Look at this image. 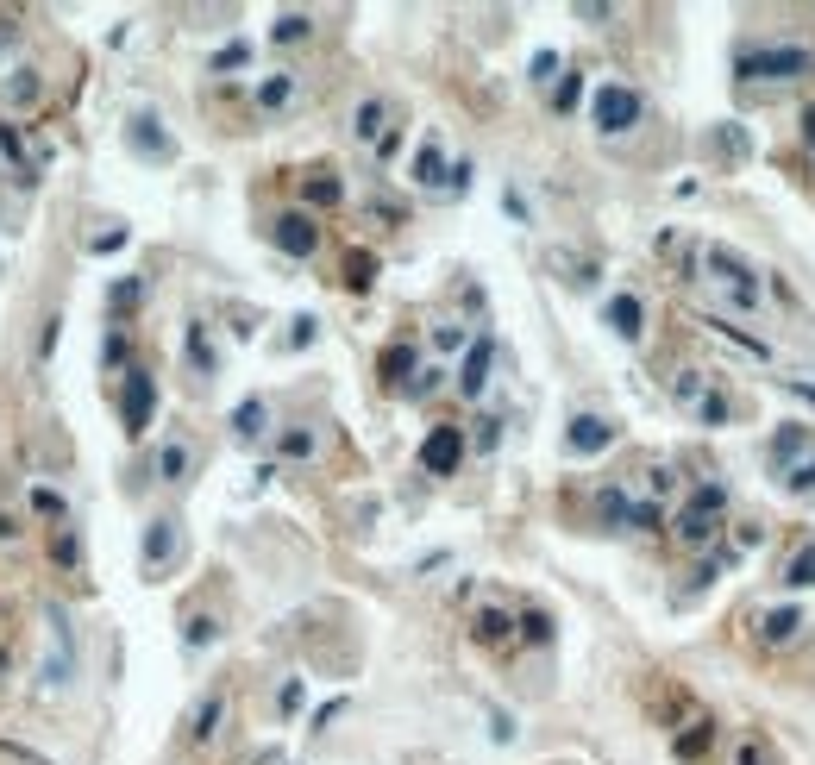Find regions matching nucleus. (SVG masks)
Masks as SVG:
<instances>
[{
    "mask_svg": "<svg viewBox=\"0 0 815 765\" xmlns=\"http://www.w3.org/2000/svg\"><path fill=\"white\" fill-rule=\"evenodd\" d=\"M220 715H226V690H207V697H201V709H195V722H189V740H214Z\"/></svg>",
    "mask_w": 815,
    "mask_h": 765,
    "instance_id": "21",
    "label": "nucleus"
},
{
    "mask_svg": "<svg viewBox=\"0 0 815 765\" xmlns=\"http://www.w3.org/2000/svg\"><path fill=\"white\" fill-rule=\"evenodd\" d=\"M577 88H584V82H577V69H571V76L558 82V95H552V107H558V113H565V107H577Z\"/></svg>",
    "mask_w": 815,
    "mask_h": 765,
    "instance_id": "40",
    "label": "nucleus"
},
{
    "mask_svg": "<svg viewBox=\"0 0 815 765\" xmlns=\"http://www.w3.org/2000/svg\"><path fill=\"white\" fill-rule=\"evenodd\" d=\"M13 44H19V19H0V57H7Z\"/></svg>",
    "mask_w": 815,
    "mask_h": 765,
    "instance_id": "45",
    "label": "nucleus"
},
{
    "mask_svg": "<svg viewBox=\"0 0 815 765\" xmlns=\"http://www.w3.org/2000/svg\"><path fill=\"white\" fill-rule=\"evenodd\" d=\"M696 414H703V427H728L734 402H728V396H721V389H715V396H703V402H696Z\"/></svg>",
    "mask_w": 815,
    "mask_h": 765,
    "instance_id": "34",
    "label": "nucleus"
},
{
    "mask_svg": "<svg viewBox=\"0 0 815 765\" xmlns=\"http://www.w3.org/2000/svg\"><path fill=\"white\" fill-rule=\"evenodd\" d=\"M38 95H44V82H38V69H32V63L7 69V82H0V101H7V107L26 113V107H38Z\"/></svg>",
    "mask_w": 815,
    "mask_h": 765,
    "instance_id": "11",
    "label": "nucleus"
},
{
    "mask_svg": "<svg viewBox=\"0 0 815 765\" xmlns=\"http://www.w3.org/2000/svg\"><path fill=\"white\" fill-rule=\"evenodd\" d=\"M132 145L145 151V157H170V138L157 132V120H151V113H138V120H132Z\"/></svg>",
    "mask_w": 815,
    "mask_h": 765,
    "instance_id": "26",
    "label": "nucleus"
},
{
    "mask_svg": "<svg viewBox=\"0 0 815 765\" xmlns=\"http://www.w3.org/2000/svg\"><path fill=\"white\" fill-rule=\"evenodd\" d=\"M671 396H678L684 408H690V402H703V396H709V377H703V370H678V383H671Z\"/></svg>",
    "mask_w": 815,
    "mask_h": 765,
    "instance_id": "32",
    "label": "nucleus"
},
{
    "mask_svg": "<svg viewBox=\"0 0 815 765\" xmlns=\"http://www.w3.org/2000/svg\"><path fill=\"white\" fill-rule=\"evenodd\" d=\"M772 458H778V465H790V458H797V465H809V458H815V439H809V427H797V421H790V427L772 439Z\"/></svg>",
    "mask_w": 815,
    "mask_h": 765,
    "instance_id": "17",
    "label": "nucleus"
},
{
    "mask_svg": "<svg viewBox=\"0 0 815 765\" xmlns=\"http://www.w3.org/2000/svg\"><path fill=\"white\" fill-rule=\"evenodd\" d=\"M496 439H502L496 421H477V452H496Z\"/></svg>",
    "mask_w": 815,
    "mask_h": 765,
    "instance_id": "43",
    "label": "nucleus"
},
{
    "mask_svg": "<svg viewBox=\"0 0 815 765\" xmlns=\"http://www.w3.org/2000/svg\"><path fill=\"white\" fill-rule=\"evenodd\" d=\"M239 63H245V44H226V51L214 57V69H239Z\"/></svg>",
    "mask_w": 815,
    "mask_h": 765,
    "instance_id": "44",
    "label": "nucleus"
},
{
    "mask_svg": "<svg viewBox=\"0 0 815 765\" xmlns=\"http://www.w3.org/2000/svg\"><path fill=\"white\" fill-rule=\"evenodd\" d=\"M471 640L477 646H508V640H515V615L496 609V602H483V609L471 615Z\"/></svg>",
    "mask_w": 815,
    "mask_h": 765,
    "instance_id": "9",
    "label": "nucleus"
},
{
    "mask_svg": "<svg viewBox=\"0 0 815 765\" xmlns=\"http://www.w3.org/2000/svg\"><path fill=\"white\" fill-rule=\"evenodd\" d=\"M189 358H195L201 377H214V345H207V327H201V320H189Z\"/></svg>",
    "mask_w": 815,
    "mask_h": 765,
    "instance_id": "30",
    "label": "nucleus"
},
{
    "mask_svg": "<svg viewBox=\"0 0 815 765\" xmlns=\"http://www.w3.org/2000/svg\"><path fill=\"white\" fill-rule=\"evenodd\" d=\"M32 508H38V515H51V521H63V502L51 490H32Z\"/></svg>",
    "mask_w": 815,
    "mask_h": 765,
    "instance_id": "41",
    "label": "nucleus"
},
{
    "mask_svg": "<svg viewBox=\"0 0 815 765\" xmlns=\"http://www.w3.org/2000/svg\"><path fill=\"white\" fill-rule=\"evenodd\" d=\"M389 107L377 101V95H370V101H358V113H352V138H358V145H383V138H389Z\"/></svg>",
    "mask_w": 815,
    "mask_h": 765,
    "instance_id": "14",
    "label": "nucleus"
},
{
    "mask_svg": "<svg viewBox=\"0 0 815 765\" xmlns=\"http://www.w3.org/2000/svg\"><path fill=\"white\" fill-rule=\"evenodd\" d=\"M596 515L609 521V527H627V515H634V496L615 490V483H602V490H596Z\"/></svg>",
    "mask_w": 815,
    "mask_h": 765,
    "instance_id": "22",
    "label": "nucleus"
},
{
    "mask_svg": "<svg viewBox=\"0 0 815 765\" xmlns=\"http://www.w3.org/2000/svg\"><path fill=\"white\" fill-rule=\"evenodd\" d=\"M270 239L283 245L289 258H314V251H320V226H314V214H301V207H295V214H283V220L270 226Z\"/></svg>",
    "mask_w": 815,
    "mask_h": 765,
    "instance_id": "5",
    "label": "nucleus"
},
{
    "mask_svg": "<svg viewBox=\"0 0 815 765\" xmlns=\"http://www.w3.org/2000/svg\"><path fill=\"white\" fill-rule=\"evenodd\" d=\"M214 634H220V621H214V615H195V621H189V646H207Z\"/></svg>",
    "mask_w": 815,
    "mask_h": 765,
    "instance_id": "39",
    "label": "nucleus"
},
{
    "mask_svg": "<svg viewBox=\"0 0 815 765\" xmlns=\"http://www.w3.org/2000/svg\"><path fill=\"white\" fill-rule=\"evenodd\" d=\"M289 101H295V76H289V69H276V76L258 82V107H264V113H283Z\"/></svg>",
    "mask_w": 815,
    "mask_h": 765,
    "instance_id": "20",
    "label": "nucleus"
},
{
    "mask_svg": "<svg viewBox=\"0 0 815 765\" xmlns=\"http://www.w3.org/2000/svg\"><path fill=\"white\" fill-rule=\"evenodd\" d=\"M339 176L333 170H308V176H301V201H308V207H339Z\"/></svg>",
    "mask_w": 815,
    "mask_h": 765,
    "instance_id": "18",
    "label": "nucleus"
},
{
    "mask_svg": "<svg viewBox=\"0 0 815 765\" xmlns=\"http://www.w3.org/2000/svg\"><path fill=\"white\" fill-rule=\"evenodd\" d=\"M408 176H414V189H439V176H446V151H439V138H433V132L421 138V151H414Z\"/></svg>",
    "mask_w": 815,
    "mask_h": 765,
    "instance_id": "12",
    "label": "nucleus"
},
{
    "mask_svg": "<svg viewBox=\"0 0 815 765\" xmlns=\"http://www.w3.org/2000/svg\"><path fill=\"white\" fill-rule=\"evenodd\" d=\"M458 458H464V433H458V427H433L427 446H421V465H427L433 477H452Z\"/></svg>",
    "mask_w": 815,
    "mask_h": 765,
    "instance_id": "7",
    "label": "nucleus"
},
{
    "mask_svg": "<svg viewBox=\"0 0 815 765\" xmlns=\"http://www.w3.org/2000/svg\"><path fill=\"white\" fill-rule=\"evenodd\" d=\"M721 508H728V490H721V483H696L690 502L678 508V521H671L678 546H709L721 533Z\"/></svg>",
    "mask_w": 815,
    "mask_h": 765,
    "instance_id": "1",
    "label": "nucleus"
},
{
    "mask_svg": "<svg viewBox=\"0 0 815 765\" xmlns=\"http://www.w3.org/2000/svg\"><path fill=\"white\" fill-rule=\"evenodd\" d=\"M151 408H157V383H151V370H126V433H132V439L151 427Z\"/></svg>",
    "mask_w": 815,
    "mask_h": 765,
    "instance_id": "6",
    "label": "nucleus"
},
{
    "mask_svg": "<svg viewBox=\"0 0 815 765\" xmlns=\"http://www.w3.org/2000/svg\"><path fill=\"white\" fill-rule=\"evenodd\" d=\"M809 69H815V57L797 51V44H747L740 51V82H797Z\"/></svg>",
    "mask_w": 815,
    "mask_h": 765,
    "instance_id": "2",
    "label": "nucleus"
},
{
    "mask_svg": "<svg viewBox=\"0 0 815 765\" xmlns=\"http://www.w3.org/2000/svg\"><path fill=\"white\" fill-rule=\"evenodd\" d=\"M232 433H239V439H258V433H264V402H245L239 414H232Z\"/></svg>",
    "mask_w": 815,
    "mask_h": 765,
    "instance_id": "33",
    "label": "nucleus"
},
{
    "mask_svg": "<svg viewBox=\"0 0 815 765\" xmlns=\"http://www.w3.org/2000/svg\"><path fill=\"white\" fill-rule=\"evenodd\" d=\"M308 32H314V19H308V13H283V19L270 26V38H276V44H301Z\"/></svg>",
    "mask_w": 815,
    "mask_h": 765,
    "instance_id": "29",
    "label": "nucleus"
},
{
    "mask_svg": "<svg viewBox=\"0 0 815 765\" xmlns=\"http://www.w3.org/2000/svg\"><path fill=\"white\" fill-rule=\"evenodd\" d=\"M609 439H615V427L602 421V414H577L571 433H565V446H571V452H602Z\"/></svg>",
    "mask_w": 815,
    "mask_h": 765,
    "instance_id": "13",
    "label": "nucleus"
},
{
    "mask_svg": "<svg viewBox=\"0 0 815 765\" xmlns=\"http://www.w3.org/2000/svg\"><path fill=\"white\" fill-rule=\"evenodd\" d=\"M0 157H7V164H13L19 176H32V170H38V157L26 151V138H19L13 126H0Z\"/></svg>",
    "mask_w": 815,
    "mask_h": 765,
    "instance_id": "27",
    "label": "nucleus"
},
{
    "mask_svg": "<svg viewBox=\"0 0 815 765\" xmlns=\"http://www.w3.org/2000/svg\"><path fill=\"white\" fill-rule=\"evenodd\" d=\"M19 540V515H0V546H13Z\"/></svg>",
    "mask_w": 815,
    "mask_h": 765,
    "instance_id": "46",
    "label": "nucleus"
},
{
    "mask_svg": "<svg viewBox=\"0 0 815 765\" xmlns=\"http://www.w3.org/2000/svg\"><path fill=\"white\" fill-rule=\"evenodd\" d=\"M515 628H521V634H527V640H540V646H546V640H552V621H546V615H540V609H527V615H515Z\"/></svg>",
    "mask_w": 815,
    "mask_h": 765,
    "instance_id": "37",
    "label": "nucleus"
},
{
    "mask_svg": "<svg viewBox=\"0 0 815 765\" xmlns=\"http://www.w3.org/2000/svg\"><path fill=\"white\" fill-rule=\"evenodd\" d=\"M784 584H797V590H809V584H815V540H803V546L784 559Z\"/></svg>",
    "mask_w": 815,
    "mask_h": 765,
    "instance_id": "25",
    "label": "nucleus"
},
{
    "mask_svg": "<svg viewBox=\"0 0 815 765\" xmlns=\"http://www.w3.org/2000/svg\"><path fill=\"white\" fill-rule=\"evenodd\" d=\"M784 483H790V490H815V458H809V465H797Z\"/></svg>",
    "mask_w": 815,
    "mask_h": 765,
    "instance_id": "42",
    "label": "nucleus"
},
{
    "mask_svg": "<svg viewBox=\"0 0 815 765\" xmlns=\"http://www.w3.org/2000/svg\"><path fill=\"white\" fill-rule=\"evenodd\" d=\"M383 377L389 383H414V345H389V352H383Z\"/></svg>",
    "mask_w": 815,
    "mask_h": 765,
    "instance_id": "28",
    "label": "nucleus"
},
{
    "mask_svg": "<svg viewBox=\"0 0 815 765\" xmlns=\"http://www.w3.org/2000/svg\"><path fill=\"white\" fill-rule=\"evenodd\" d=\"M640 320H646V314H640V295H615V301H609V327H615L621 339H640Z\"/></svg>",
    "mask_w": 815,
    "mask_h": 765,
    "instance_id": "23",
    "label": "nucleus"
},
{
    "mask_svg": "<svg viewBox=\"0 0 815 765\" xmlns=\"http://www.w3.org/2000/svg\"><path fill=\"white\" fill-rule=\"evenodd\" d=\"M709 740H715V722H709V715H696V722H684V734L671 740V747H678V759H703Z\"/></svg>",
    "mask_w": 815,
    "mask_h": 765,
    "instance_id": "19",
    "label": "nucleus"
},
{
    "mask_svg": "<svg viewBox=\"0 0 815 765\" xmlns=\"http://www.w3.org/2000/svg\"><path fill=\"white\" fill-rule=\"evenodd\" d=\"M734 765H778V759H772V747H765L759 734H740L734 740Z\"/></svg>",
    "mask_w": 815,
    "mask_h": 765,
    "instance_id": "31",
    "label": "nucleus"
},
{
    "mask_svg": "<svg viewBox=\"0 0 815 765\" xmlns=\"http://www.w3.org/2000/svg\"><path fill=\"white\" fill-rule=\"evenodd\" d=\"M439 377H446L439 364H421V370H414V383H408V396H433V389H439Z\"/></svg>",
    "mask_w": 815,
    "mask_h": 765,
    "instance_id": "38",
    "label": "nucleus"
},
{
    "mask_svg": "<svg viewBox=\"0 0 815 765\" xmlns=\"http://www.w3.org/2000/svg\"><path fill=\"white\" fill-rule=\"evenodd\" d=\"M433 345H439V352H458V345H471V333H464L458 320H439V327H433Z\"/></svg>",
    "mask_w": 815,
    "mask_h": 765,
    "instance_id": "35",
    "label": "nucleus"
},
{
    "mask_svg": "<svg viewBox=\"0 0 815 765\" xmlns=\"http://www.w3.org/2000/svg\"><path fill=\"white\" fill-rule=\"evenodd\" d=\"M797 634H803V609H765L759 615V640L765 646H790Z\"/></svg>",
    "mask_w": 815,
    "mask_h": 765,
    "instance_id": "15",
    "label": "nucleus"
},
{
    "mask_svg": "<svg viewBox=\"0 0 815 765\" xmlns=\"http://www.w3.org/2000/svg\"><path fill=\"white\" fill-rule=\"evenodd\" d=\"M189 471H195V446H189V439H163V452H157V477H163V483H182Z\"/></svg>",
    "mask_w": 815,
    "mask_h": 765,
    "instance_id": "16",
    "label": "nucleus"
},
{
    "mask_svg": "<svg viewBox=\"0 0 815 765\" xmlns=\"http://www.w3.org/2000/svg\"><path fill=\"white\" fill-rule=\"evenodd\" d=\"M703 264L721 276V283H728V295L740 301V308H753V301H759V276L747 270V258H734L728 245H709V251H703Z\"/></svg>",
    "mask_w": 815,
    "mask_h": 765,
    "instance_id": "4",
    "label": "nucleus"
},
{
    "mask_svg": "<svg viewBox=\"0 0 815 765\" xmlns=\"http://www.w3.org/2000/svg\"><path fill=\"white\" fill-rule=\"evenodd\" d=\"M170 559H176V521H170V515H157V521L145 527V571L157 577Z\"/></svg>",
    "mask_w": 815,
    "mask_h": 765,
    "instance_id": "10",
    "label": "nucleus"
},
{
    "mask_svg": "<svg viewBox=\"0 0 815 765\" xmlns=\"http://www.w3.org/2000/svg\"><path fill=\"white\" fill-rule=\"evenodd\" d=\"M640 95H634V88H621V82H602L596 88V107H590V120H596V132H627V126H640Z\"/></svg>",
    "mask_w": 815,
    "mask_h": 765,
    "instance_id": "3",
    "label": "nucleus"
},
{
    "mask_svg": "<svg viewBox=\"0 0 815 765\" xmlns=\"http://www.w3.org/2000/svg\"><path fill=\"white\" fill-rule=\"evenodd\" d=\"M51 559H57V565H76V559H82V546H76V533H69V521L57 527V540H51Z\"/></svg>",
    "mask_w": 815,
    "mask_h": 765,
    "instance_id": "36",
    "label": "nucleus"
},
{
    "mask_svg": "<svg viewBox=\"0 0 815 765\" xmlns=\"http://www.w3.org/2000/svg\"><path fill=\"white\" fill-rule=\"evenodd\" d=\"M489 364H496V345L489 339H471V352H464V364H458V396H483L489 389Z\"/></svg>",
    "mask_w": 815,
    "mask_h": 765,
    "instance_id": "8",
    "label": "nucleus"
},
{
    "mask_svg": "<svg viewBox=\"0 0 815 765\" xmlns=\"http://www.w3.org/2000/svg\"><path fill=\"white\" fill-rule=\"evenodd\" d=\"M803 138H809V145H815V107L803 113Z\"/></svg>",
    "mask_w": 815,
    "mask_h": 765,
    "instance_id": "47",
    "label": "nucleus"
},
{
    "mask_svg": "<svg viewBox=\"0 0 815 765\" xmlns=\"http://www.w3.org/2000/svg\"><path fill=\"white\" fill-rule=\"evenodd\" d=\"M276 452H283V458H295V465H308V458L320 452V433H314V427H289L283 439H276Z\"/></svg>",
    "mask_w": 815,
    "mask_h": 765,
    "instance_id": "24",
    "label": "nucleus"
}]
</instances>
